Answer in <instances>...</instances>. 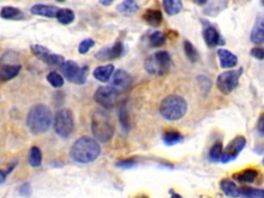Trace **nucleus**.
I'll list each match as a JSON object with an SVG mask.
<instances>
[{
  "mask_svg": "<svg viewBox=\"0 0 264 198\" xmlns=\"http://www.w3.org/2000/svg\"><path fill=\"white\" fill-rule=\"evenodd\" d=\"M239 196L244 198H264V190L251 187H243L239 189Z\"/></svg>",
  "mask_w": 264,
  "mask_h": 198,
  "instance_id": "27",
  "label": "nucleus"
},
{
  "mask_svg": "<svg viewBox=\"0 0 264 198\" xmlns=\"http://www.w3.org/2000/svg\"><path fill=\"white\" fill-rule=\"evenodd\" d=\"M56 18L60 24L69 25L74 21L76 15H74V12L70 10V8H59L56 15Z\"/></svg>",
  "mask_w": 264,
  "mask_h": 198,
  "instance_id": "24",
  "label": "nucleus"
},
{
  "mask_svg": "<svg viewBox=\"0 0 264 198\" xmlns=\"http://www.w3.org/2000/svg\"><path fill=\"white\" fill-rule=\"evenodd\" d=\"M18 192L21 196L23 197H30L31 193H32V188H31V184L28 183V182H26V183L22 184L19 189H18Z\"/></svg>",
  "mask_w": 264,
  "mask_h": 198,
  "instance_id": "38",
  "label": "nucleus"
},
{
  "mask_svg": "<svg viewBox=\"0 0 264 198\" xmlns=\"http://www.w3.org/2000/svg\"><path fill=\"white\" fill-rule=\"evenodd\" d=\"M251 40L256 45L264 44V13L259 15L256 19L251 31Z\"/></svg>",
  "mask_w": 264,
  "mask_h": 198,
  "instance_id": "13",
  "label": "nucleus"
},
{
  "mask_svg": "<svg viewBox=\"0 0 264 198\" xmlns=\"http://www.w3.org/2000/svg\"><path fill=\"white\" fill-rule=\"evenodd\" d=\"M61 70L68 82L77 85L85 84L89 76V67L87 65L80 67V65L72 60L65 61L61 66Z\"/></svg>",
  "mask_w": 264,
  "mask_h": 198,
  "instance_id": "7",
  "label": "nucleus"
},
{
  "mask_svg": "<svg viewBox=\"0 0 264 198\" xmlns=\"http://www.w3.org/2000/svg\"><path fill=\"white\" fill-rule=\"evenodd\" d=\"M256 128H257L258 134L261 137H264V114H261L259 116L258 121H257V126H256Z\"/></svg>",
  "mask_w": 264,
  "mask_h": 198,
  "instance_id": "41",
  "label": "nucleus"
},
{
  "mask_svg": "<svg viewBox=\"0 0 264 198\" xmlns=\"http://www.w3.org/2000/svg\"><path fill=\"white\" fill-rule=\"evenodd\" d=\"M22 66L20 64H3L0 67V81L8 82L16 77L21 71Z\"/></svg>",
  "mask_w": 264,
  "mask_h": 198,
  "instance_id": "16",
  "label": "nucleus"
},
{
  "mask_svg": "<svg viewBox=\"0 0 264 198\" xmlns=\"http://www.w3.org/2000/svg\"><path fill=\"white\" fill-rule=\"evenodd\" d=\"M162 140L164 145H166L168 147L170 146H175L178 144H181L184 140V135L181 134L179 131L175 130H169V131H165L163 135H162Z\"/></svg>",
  "mask_w": 264,
  "mask_h": 198,
  "instance_id": "22",
  "label": "nucleus"
},
{
  "mask_svg": "<svg viewBox=\"0 0 264 198\" xmlns=\"http://www.w3.org/2000/svg\"><path fill=\"white\" fill-rule=\"evenodd\" d=\"M139 5L136 1H133V0H126V1L121 2L118 6L117 10L125 15H131L134 14L135 12L138 11Z\"/></svg>",
  "mask_w": 264,
  "mask_h": 198,
  "instance_id": "28",
  "label": "nucleus"
},
{
  "mask_svg": "<svg viewBox=\"0 0 264 198\" xmlns=\"http://www.w3.org/2000/svg\"><path fill=\"white\" fill-rule=\"evenodd\" d=\"M259 172L255 168H247L239 172H236L233 175V179L238 182V183L244 184H252L258 178Z\"/></svg>",
  "mask_w": 264,
  "mask_h": 198,
  "instance_id": "19",
  "label": "nucleus"
},
{
  "mask_svg": "<svg viewBox=\"0 0 264 198\" xmlns=\"http://www.w3.org/2000/svg\"><path fill=\"white\" fill-rule=\"evenodd\" d=\"M31 49V52L32 54L34 55L35 57H37L39 60L41 61H44L46 59V57L51 53L50 52V50L44 46H40V45H32L30 47Z\"/></svg>",
  "mask_w": 264,
  "mask_h": 198,
  "instance_id": "34",
  "label": "nucleus"
},
{
  "mask_svg": "<svg viewBox=\"0 0 264 198\" xmlns=\"http://www.w3.org/2000/svg\"><path fill=\"white\" fill-rule=\"evenodd\" d=\"M188 103L184 97L171 94L165 97L160 103L159 113L167 121H178L186 115Z\"/></svg>",
  "mask_w": 264,
  "mask_h": 198,
  "instance_id": "4",
  "label": "nucleus"
},
{
  "mask_svg": "<svg viewBox=\"0 0 264 198\" xmlns=\"http://www.w3.org/2000/svg\"><path fill=\"white\" fill-rule=\"evenodd\" d=\"M184 52L186 57L191 62H196L199 59V54H198L196 48L189 40L184 41Z\"/></svg>",
  "mask_w": 264,
  "mask_h": 198,
  "instance_id": "32",
  "label": "nucleus"
},
{
  "mask_svg": "<svg viewBox=\"0 0 264 198\" xmlns=\"http://www.w3.org/2000/svg\"><path fill=\"white\" fill-rule=\"evenodd\" d=\"M144 20L151 26L157 27L162 23V13L159 10H147L144 14Z\"/></svg>",
  "mask_w": 264,
  "mask_h": 198,
  "instance_id": "23",
  "label": "nucleus"
},
{
  "mask_svg": "<svg viewBox=\"0 0 264 198\" xmlns=\"http://www.w3.org/2000/svg\"><path fill=\"white\" fill-rule=\"evenodd\" d=\"M262 164L264 165V158H263V160H262Z\"/></svg>",
  "mask_w": 264,
  "mask_h": 198,
  "instance_id": "45",
  "label": "nucleus"
},
{
  "mask_svg": "<svg viewBox=\"0 0 264 198\" xmlns=\"http://www.w3.org/2000/svg\"><path fill=\"white\" fill-rule=\"evenodd\" d=\"M262 3H263V4H264V1H263V2H262Z\"/></svg>",
  "mask_w": 264,
  "mask_h": 198,
  "instance_id": "46",
  "label": "nucleus"
},
{
  "mask_svg": "<svg viewBox=\"0 0 264 198\" xmlns=\"http://www.w3.org/2000/svg\"><path fill=\"white\" fill-rule=\"evenodd\" d=\"M124 51V47L122 43L118 41V43L114 44L111 47H106L95 54V58L99 61H110V60H115L120 58L123 54Z\"/></svg>",
  "mask_w": 264,
  "mask_h": 198,
  "instance_id": "12",
  "label": "nucleus"
},
{
  "mask_svg": "<svg viewBox=\"0 0 264 198\" xmlns=\"http://www.w3.org/2000/svg\"><path fill=\"white\" fill-rule=\"evenodd\" d=\"M203 38L205 40L206 45L211 48L224 44V41H223V39L221 38V35L218 32V30L212 26L206 27L203 30Z\"/></svg>",
  "mask_w": 264,
  "mask_h": 198,
  "instance_id": "18",
  "label": "nucleus"
},
{
  "mask_svg": "<svg viewBox=\"0 0 264 198\" xmlns=\"http://www.w3.org/2000/svg\"><path fill=\"white\" fill-rule=\"evenodd\" d=\"M145 69L154 76H165L171 67V58L168 52L158 51L148 56L145 61Z\"/></svg>",
  "mask_w": 264,
  "mask_h": 198,
  "instance_id": "5",
  "label": "nucleus"
},
{
  "mask_svg": "<svg viewBox=\"0 0 264 198\" xmlns=\"http://www.w3.org/2000/svg\"><path fill=\"white\" fill-rule=\"evenodd\" d=\"M148 43L154 48H159L166 43V36L161 31H155L148 36Z\"/></svg>",
  "mask_w": 264,
  "mask_h": 198,
  "instance_id": "31",
  "label": "nucleus"
},
{
  "mask_svg": "<svg viewBox=\"0 0 264 198\" xmlns=\"http://www.w3.org/2000/svg\"><path fill=\"white\" fill-rule=\"evenodd\" d=\"M117 93L111 86H100L94 94V100L106 110L113 109L117 102Z\"/></svg>",
  "mask_w": 264,
  "mask_h": 198,
  "instance_id": "10",
  "label": "nucleus"
},
{
  "mask_svg": "<svg viewBox=\"0 0 264 198\" xmlns=\"http://www.w3.org/2000/svg\"><path fill=\"white\" fill-rule=\"evenodd\" d=\"M95 46V40L92 39V38H85L82 39L80 45H79V53L84 55V54H87L91 49H92L93 47Z\"/></svg>",
  "mask_w": 264,
  "mask_h": 198,
  "instance_id": "36",
  "label": "nucleus"
},
{
  "mask_svg": "<svg viewBox=\"0 0 264 198\" xmlns=\"http://www.w3.org/2000/svg\"><path fill=\"white\" fill-rule=\"evenodd\" d=\"M58 10H59V8L54 5L34 4L30 8V12L32 15L45 16V18H56Z\"/></svg>",
  "mask_w": 264,
  "mask_h": 198,
  "instance_id": "17",
  "label": "nucleus"
},
{
  "mask_svg": "<svg viewBox=\"0 0 264 198\" xmlns=\"http://www.w3.org/2000/svg\"><path fill=\"white\" fill-rule=\"evenodd\" d=\"M28 162L32 167H39L43 162V154H41L40 148L36 146H33L30 148Z\"/></svg>",
  "mask_w": 264,
  "mask_h": 198,
  "instance_id": "26",
  "label": "nucleus"
},
{
  "mask_svg": "<svg viewBox=\"0 0 264 198\" xmlns=\"http://www.w3.org/2000/svg\"><path fill=\"white\" fill-rule=\"evenodd\" d=\"M0 18L10 21H21L26 18V15H25L20 8L8 5L3 6L1 10H0Z\"/></svg>",
  "mask_w": 264,
  "mask_h": 198,
  "instance_id": "15",
  "label": "nucleus"
},
{
  "mask_svg": "<svg viewBox=\"0 0 264 198\" xmlns=\"http://www.w3.org/2000/svg\"><path fill=\"white\" fill-rule=\"evenodd\" d=\"M100 3L103 4V5H111L113 3V1H111V0H110V1H104V0H103V1H100Z\"/></svg>",
  "mask_w": 264,
  "mask_h": 198,
  "instance_id": "43",
  "label": "nucleus"
},
{
  "mask_svg": "<svg viewBox=\"0 0 264 198\" xmlns=\"http://www.w3.org/2000/svg\"><path fill=\"white\" fill-rule=\"evenodd\" d=\"M119 122L122 126V129L127 132L130 129V121H129V116L128 112L125 105H122L119 110Z\"/></svg>",
  "mask_w": 264,
  "mask_h": 198,
  "instance_id": "33",
  "label": "nucleus"
},
{
  "mask_svg": "<svg viewBox=\"0 0 264 198\" xmlns=\"http://www.w3.org/2000/svg\"><path fill=\"white\" fill-rule=\"evenodd\" d=\"M220 188L225 195L232 197V198H237L239 197V188L236 186L233 181H231L229 179H224L221 181L220 183Z\"/></svg>",
  "mask_w": 264,
  "mask_h": 198,
  "instance_id": "21",
  "label": "nucleus"
},
{
  "mask_svg": "<svg viewBox=\"0 0 264 198\" xmlns=\"http://www.w3.org/2000/svg\"><path fill=\"white\" fill-rule=\"evenodd\" d=\"M47 81L50 85L56 89H59V88L63 87V85H64L63 77L61 76L60 73H58L56 71H50L47 74Z\"/></svg>",
  "mask_w": 264,
  "mask_h": 198,
  "instance_id": "29",
  "label": "nucleus"
},
{
  "mask_svg": "<svg viewBox=\"0 0 264 198\" xmlns=\"http://www.w3.org/2000/svg\"><path fill=\"white\" fill-rule=\"evenodd\" d=\"M247 145V139L243 135H238L234 137L231 142L227 145L226 148H223V154L221 162L222 163H229L237 158V156L242 153Z\"/></svg>",
  "mask_w": 264,
  "mask_h": 198,
  "instance_id": "9",
  "label": "nucleus"
},
{
  "mask_svg": "<svg viewBox=\"0 0 264 198\" xmlns=\"http://www.w3.org/2000/svg\"><path fill=\"white\" fill-rule=\"evenodd\" d=\"M53 114L46 104H35L29 110L26 125L33 135L44 134L53 124Z\"/></svg>",
  "mask_w": 264,
  "mask_h": 198,
  "instance_id": "2",
  "label": "nucleus"
},
{
  "mask_svg": "<svg viewBox=\"0 0 264 198\" xmlns=\"http://www.w3.org/2000/svg\"><path fill=\"white\" fill-rule=\"evenodd\" d=\"M101 154V147L96 139L90 136H82L70 148V158L77 163L88 164L94 162Z\"/></svg>",
  "mask_w": 264,
  "mask_h": 198,
  "instance_id": "1",
  "label": "nucleus"
},
{
  "mask_svg": "<svg viewBox=\"0 0 264 198\" xmlns=\"http://www.w3.org/2000/svg\"><path fill=\"white\" fill-rule=\"evenodd\" d=\"M137 198H148V197L146 196V195H142V196H139V197H137Z\"/></svg>",
  "mask_w": 264,
  "mask_h": 198,
  "instance_id": "44",
  "label": "nucleus"
},
{
  "mask_svg": "<svg viewBox=\"0 0 264 198\" xmlns=\"http://www.w3.org/2000/svg\"><path fill=\"white\" fill-rule=\"evenodd\" d=\"M43 62H45L46 64L50 66H61L65 62V60H64V57L61 55L50 53Z\"/></svg>",
  "mask_w": 264,
  "mask_h": 198,
  "instance_id": "35",
  "label": "nucleus"
},
{
  "mask_svg": "<svg viewBox=\"0 0 264 198\" xmlns=\"http://www.w3.org/2000/svg\"><path fill=\"white\" fill-rule=\"evenodd\" d=\"M136 164H137L136 158H128V159H122V160H119L117 163H116V166L120 167V168L127 169V168L134 167Z\"/></svg>",
  "mask_w": 264,
  "mask_h": 198,
  "instance_id": "37",
  "label": "nucleus"
},
{
  "mask_svg": "<svg viewBox=\"0 0 264 198\" xmlns=\"http://www.w3.org/2000/svg\"><path fill=\"white\" fill-rule=\"evenodd\" d=\"M18 164V162H14L10 165V167H8L6 170H3V169H0V184H2L5 182L7 176L10 175V173L14 170V168L16 167V165Z\"/></svg>",
  "mask_w": 264,
  "mask_h": 198,
  "instance_id": "39",
  "label": "nucleus"
},
{
  "mask_svg": "<svg viewBox=\"0 0 264 198\" xmlns=\"http://www.w3.org/2000/svg\"><path fill=\"white\" fill-rule=\"evenodd\" d=\"M162 5L165 13L168 16L178 15L182 11V8H183V3L180 0H164Z\"/></svg>",
  "mask_w": 264,
  "mask_h": 198,
  "instance_id": "25",
  "label": "nucleus"
},
{
  "mask_svg": "<svg viewBox=\"0 0 264 198\" xmlns=\"http://www.w3.org/2000/svg\"><path fill=\"white\" fill-rule=\"evenodd\" d=\"M115 71V67L113 64H107V65H102V66H98L93 71V77L102 82H109L110 79L113 77Z\"/></svg>",
  "mask_w": 264,
  "mask_h": 198,
  "instance_id": "20",
  "label": "nucleus"
},
{
  "mask_svg": "<svg viewBox=\"0 0 264 198\" xmlns=\"http://www.w3.org/2000/svg\"><path fill=\"white\" fill-rule=\"evenodd\" d=\"M170 198H183V197H182V195H180L178 193H172V195H171Z\"/></svg>",
  "mask_w": 264,
  "mask_h": 198,
  "instance_id": "42",
  "label": "nucleus"
},
{
  "mask_svg": "<svg viewBox=\"0 0 264 198\" xmlns=\"http://www.w3.org/2000/svg\"><path fill=\"white\" fill-rule=\"evenodd\" d=\"M217 54L220 60V65L223 68H232L238 63L237 57L233 53H231L229 50L219 49Z\"/></svg>",
  "mask_w": 264,
  "mask_h": 198,
  "instance_id": "14",
  "label": "nucleus"
},
{
  "mask_svg": "<svg viewBox=\"0 0 264 198\" xmlns=\"http://www.w3.org/2000/svg\"><path fill=\"white\" fill-rule=\"evenodd\" d=\"M54 131L61 138H68L74 128V118L71 110L61 109L58 111L53 118Z\"/></svg>",
  "mask_w": 264,
  "mask_h": 198,
  "instance_id": "6",
  "label": "nucleus"
},
{
  "mask_svg": "<svg viewBox=\"0 0 264 198\" xmlns=\"http://www.w3.org/2000/svg\"><path fill=\"white\" fill-rule=\"evenodd\" d=\"M243 73V68L235 70H227L219 74L217 78V87L224 95L230 94L238 86V81Z\"/></svg>",
  "mask_w": 264,
  "mask_h": 198,
  "instance_id": "8",
  "label": "nucleus"
},
{
  "mask_svg": "<svg viewBox=\"0 0 264 198\" xmlns=\"http://www.w3.org/2000/svg\"><path fill=\"white\" fill-rule=\"evenodd\" d=\"M91 130L97 142L109 143L115 133L111 116L102 110H97L91 118Z\"/></svg>",
  "mask_w": 264,
  "mask_h": 198,
  "instance_id": "3",
  "label": "nucleus"
},
{
  "mask_svg": "<svg viewBox=\"0 0 264 198\" xmlns=\"http://www.w3.org/2000/svg\"><path fill=\"white\" fill-rule=\"evenodd\" d=\"M250 54L257 60H264V49L263 48H254L251 50Z\"/></svg>",
  "mask_w": 264,
  "mask_h": 198,
  "instance_id": "40",
  "label": "nucleus"
},
{
  "mask_svg": "<svg viewBox=\"0 0 264 198\" xmlns=\"http://www.w3.org/2000/svg\"><path fill=\"white\" fill-rule=\"evenodd\" d=\"M132 85V78L130 74L123 70L118 69L116 70L112 77V85L111 87L114 89V91L117 95L123 94L127 92Z\"/></svg>",
  "mask_w": 264,
  "mask_h": 198,
  "instance_id": "11",
  "label": "nucleus"
},
{
  "mask_svg": "<svg viewBox=\"0 0 264 198\" xmlns=\"http://www.w3.org/2000/svg\"><path fill=\"white\" fill-rule=\"evenodd\" d=\"M223 145L222 142H216L214 143L212 148H210L209 152V157L210 160L213 162H219L221 161L222 158V154H223Z\"/></svg>",
  "mask_w": 264,
  "mask_h": 198,
  "instance_id": "30",
  "label": "nucleus"
}]
</instances>
